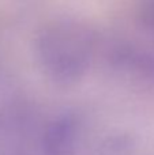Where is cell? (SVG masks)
I'll return each mask as SVG.
<instances>
[{
	"instance_id": "7a4b0ae2",
	"label": "cell",
	"mask_w": 154,
	"mask_h": 155,
	"mask_svg": "<svg viewBox=\"0 0 154 155\" xmlns=\"http://www.w3.org/2000/svg\"><path fill=\"white\" fill-rule=\"evenodd\" d=\"M76 139V125L71 120L56 123L46 135V148L51 155H68Z\"/></svg>"
},
{
	"instance_id": "3957f363",
	"label": "cell",
	"mask_w": 154,
	"mask_h": 155,
	"mask_svg": "<svg viewBox=\"0 0 154 155\" xmlns=\"http://www.w3.org/2000/svg\"><path fill=\"white\" fill-rule=\"evenodd\" d=\"M145 16L154 25V0H146L145 4Z\"/></svg>"
},
{
	"instance_id": "6da1fadb",
	"label": "cell",
	"mask_w": 154,
	"mask_h": 155,
	"mask_svg": "<svg viewBox=\"0 0 154 155\" xmlns=\"http://www.w3.org/2000/svg\"><path fill=\"white\" fill-rule=\"evenodd\" d=\"M40 53L49 71L59 79L72 80L83 74L93 49L92 33L83 25L62 22L44 33Z\"/></svg>"
}]
</instances>
